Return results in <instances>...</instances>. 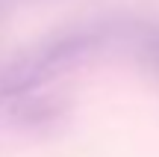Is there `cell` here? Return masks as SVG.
Returning <instances> with one entry per match:
<instances>
[{"instance_id": "obj_2", "label": "cell", "mask_w": 159, "mask_h": 157, "mask_svg": "<svg viewBox=\"0 0 159 157\" xmlns=\"http://www.w3.org/2000/svg\"><path fill=\"white\" fill-rule=\"evenodd\" d=\"M136 53L159 77V24H148V27H142L136 33Z\"/></svg>"}, {"instance_id": "obj_1", "label": "cell", "mask_w": 159, "mask_h": 157, "mask_svg": "<svg viewBox=\"0 0 159 157\" xmlns=\"http://www.w3.org/2000/svg\"><path fill=\"white\" fill-rule=\"evenodd\" d=\"M103 45V30L94 24H80V27L56 30L44 36L39 45L24 51L21 56L9 59L0 68V101L12 104L27 95H35L41 86L56 80L62 71L74 68L85 56Z\"/></svg>"}, {"instance_id": "obj_3", "label": "cell", "mask_w": 159, "mask_h": 157, "mask_svg": "<svg viewBox=\"0 0 159 157\" xmlns=\"http://www.w3.org/2000/svg\"><path fill=\"white\" fill-rule=\"evenodd\" d=\"M0 12H3V3H0Z\"/></svg>"}]
</instances>
